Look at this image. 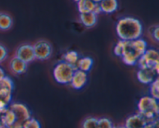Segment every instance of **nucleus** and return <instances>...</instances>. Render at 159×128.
Listing matches in <instances>:
<instances>
[{
  "instance_id": "obj_27",
  "label": "nucleus",
  "mask_w": 159,
  "mask_h": 128,
  "mask_svg": "<svg viewBox=\"0 0 159 128\" xmlns=\"http://www.w3.org/2000/svg\"><path fill=\"white\" fill-rule=\"evenodd\" d=\"M98 128H112L113 127V124H112L111 121L108 118H100L98 119Z\"/></svg>"
},
{
  "instance_id": "obj_18",
  "label": "nucleus",
  "mask_w": 159,
  "mask_h": 128,
  "mask_svg": "<svg viewBox=\"0 0 159 128\" xmlns=\"http://www.w3.org/2000/svg\"><path fill=\"white\" fill-rule=\"evenodd\" d=\"M132 47L134 48L135 51L140 54V56L143 55L145 51L147 50L148 43L144 40L141 39V37L138 39H135L134 40H130Z\"/></svg>"
},
{
  "instance_id": "obj_24",
  "label": "nucleus",
  "mask_w": 159,
  "mask_h": 128,
  "mask_svg": "<svg viewBox=\"0 0 159 128\" xmlns=\"http://www.w3.org/2000/svg\"><path fill=\"white\" fill-rule=\"evenodd\" d=\"M124 43H125V40H120L117 42L116 46L114 47V49H113V53H114L115 55L120 57H122L124 52Z\"/></svg>"
},
{
  "instance_id": "obj_3",
  "label": "nucleus",
  "mask_w": 159,
  "mask_h": 128,
  "mask_svg": "<svg viewBox=\"0 0 159 128\" xmlns=\"http://www.w3.org/2000/svg\"><path fill=\"white\" fill-rule=\"evenodd\" d=\"M76 68L65 61L58 62L53 70V75L56 82L61 85L70 84Z\"/></svg>"
},
{
  "instance_id": "obj_30",
  "label": "nucleus",
  "mask_w": 159,
  "mask_h": 128,
  "mask_svg": "<svg viewBox=\"0 0 159 128\" xmlns=\"http://www.w3.org/2000/svg\"><path fill=\"white\" fill-rule=\"evenodd\" d=\"M8 110V104L0 99V114H3Z\"/></svg>"
},
{
  "instance_id": "obj_15",
  "label": "nucleus",
  "mask_w": 159,
  "mask_h": 128,
  "mask_svg": "<svg viewBox=\"0 0 159 128\" xmlns=\"http://www.w3.org/2000/svg\"><path fill=\"white\" fill-rule=\"evenodd\" d=\"M1 121L4 127H12L16 121V117L15 113L10 109L8 108V110L3 114H2Z\"/></svg>"
},
{
  "instance_id": "obj_12",
  "label": "nucleus",
  "mask_w": 159,
  "mask_h": 128,
  "mask_svg": "<svg viewBox=\"0 0 159 128\" xmlns=\"http://www.w3.org/2000/svg\"><path fill=\"white\" fill-rule=\"evenodd\" d=\"M10 68L15 74L21 75L26 72L27 69V63L16 57L11 60Z\"/></svg>"
},
{
  "instance_id": "obj_34",
  "label": "nucleus",
  "mask_w": 159,
  "mask_h": 128,
  "mask_svg": "<svg viewBox=\"0 0 159 128\" xmlns=\"http://www.w3.org/2000/svg\"><path fill=\"white\" fill-rule=\"evenodd\" d=\"M74 1H75V2H77L79 1V0H74Z\"/></svg>"
},
{
  "instance_id": "obj_1",
  "label": "nucleus",
  "mask_w": 159,
  "mask_h": 128,
  "mask_svg": "<svg viewBox=\"0 0 159 128\" xmlns=\"http://www.w3.org/2000/svg\"><path fill=\"white\" fill-rule=\"evenodd\" d=\"M116 30L120 40H134L142 35L143 26L138 19L124 17L120 19L116 23Z\"/></svg>"
},
{
  "instance_id": "obj_9",
  "label": "nucleus",
  "mask_w": 159,
  "mask_h": 128,
  "mask_svg": "<svg viewBox=\"0 0 159 128\" xmlns=\"http://www.w3.org/2000/svg\"><path fill=\"white\" fill-rule=\"evenodd\" d=\"M87 81H88L87 72L82 71L80 69H75L72 75V78H71V82H70V85L75 89L79 90L86 85Z\"/></svg>"
},
{
  "instance_id": "obj_17",
  "label": "nucleus",
  "mask_w": 159,
  "mask_h": 128,
  "mask_svg": "<svg viewBox=\"0 0 159 128\" xmlns=\"http://www.w3.org/2000/svg\"><path fill=\"white\" fill-rule=\"evenodd\" d=\"M96 3L93 2L92 0H79L77 2L78 10L80 13L87 12H92Z\"/></svg>"
},
{
  "instance_id": "obj_5",
  "label": "nucleus",
  "mask_w": 159,
  "mask_h": 128,
  "mask_svg": "<svg viewBox=\"0 0 159 128\" xmlns=\"http://www.w3.org/2000/svg\"><path fill=\"white\" fill-rule=\"evenodd\" d=\"M9 109H10L15 113L16 117V121L12 127L22 128L23 123L31 117L30 111L27 107L23 103H12L11 104Z\"/></svg>"
},
{
  "instance_id": "obj_11",
  "label": "nucleus",
  "mask_w": 159,
  "mask_h": 128,
  "mask_svg": "<svg viewBox=\"0 0 159 128\" xmlns=\"http://www.w3.org/2000/svg\"><path fill=\"white\" fill-rule=\"evenodd\" d=\"M147 124L145 118L139 113V114L133 115L129 117L125 123L126 128H142Z\"/></svg>"
},
{
  "instance_id": "obj_31",
  "label": "nucleus",
  "mask_w": 159,
  "mask_h": 128,
  "mask_svg": "<svg viewBox=\"0 0 159 128\" xmlns=\"http://www.w3.org/2000/svg\"><path fill=\"white\" fill-rule=\"evenodd\" d=\"M92 12H94L96 15H98V14H99L102 12V10H101V8H100V6H99V3H96V4L95 5L94 9H93V10L92 11Z\"/></svg>"
},
{
  "instance_id": "obj_14",
  "label": "nucleus",
  "mask_w": 159,
  "mask_h": 128,
  "mask_svg": "<svg viewBox=\"0 0 159 128\" xmlns=\"http://www.w3.org/2000/svg\"><path fill=\"white\" fill-rule=\"evenodd\" d=\"M80 20L82 24L86 27H93L97 22V15H96L93 12L80 13Z\"/></svg>"
},
{
  "instance_id": "obj_4",
  "label": "nucleus",
  "mask_w": 159,
  "mask_h": 128,
  "mask_svg": "<svg viewBox=\"0 0 159 128\" xmlns=\"http://www.w3.org/2000/svg\"><path fill=\"white\" fill-rule=\"evenodd\" d=\"M139 68H152L159 74V54L155 49H147L137 62Z\"/></svg>"
},
{
  "instance_id": "obj_28",
  "label": "nucleus",
  "mask_w": 159,
  "mask_h": 128,
  "mask_svg": "<svg viewBox=\"0 0 159 128\" xmlns=\"http://www.w3.org/2000/svg\"><path fill=\"white\" fill-rule=\"evenodd\" d=\"M158 26L156 25V26H151L150 29H149V33L151 34V35L152 36L154 39H155L156 41H158L159 38H158Z\"/></svg>"
},
{
  "instance_id": "obj_22",
  "label": "nucleus",
  "mask_w": 159,
  "mask_h": 128,
  "mask_svg": "<svg viewBox=\"0 0 159 128\" xmlns=\"http://www.w3.org/2000/svg\"><path fill=\"white\" fill-rule=\"evenodd\" d=\"M0 99L9 105L12 100V91L7 89L0 88Z\"/></svg>"
},
{
  "instance_id": "obj_33",
  "label": "nucleus",
  "mask_w": 159,
  "mask_h": 128,
  "mask_svg": "<svg viewBox=\"0 0 159 128\" xmlns=\"http://www.w3.org/2000/svg\"><path fill=\"white\" fill-rule=\"evenodd\" d=\"M92 1H93V2H95V3H99V2H100L101 0H92Z\"/></svg>"
},
{
  "instance_id": "obj_6",
  "label": "nucleus",
  "mask_w": 159,
  "mask_h": 128,
  "mask_svg": "<svg viewBox=\"0 0 159 128\" xmlns=\"http://www.w3.org/2000/svg\"><path fill=\"white\" fill-rule=\"evenodd\" d=\"M33 47H34L35 59L44 61L50 58L51 56L52 48L48 42L45 40H40V41H37Z\"/></svg>"
},
{
  "instance_id": "obj_23",
  "label": "nucleus",
  "mask_w": 159,
  "mask_h": 128,
  "mask_svg": "<svg viewBox=\"0 0 159 128\" xmlns=\"http://www.w3.org/2000/svg\"><path fill=\"white\" fill-rule=\"evenodd\" d=\"M0 88L7 89L10 91H12L14 88L13 82L10 78L5 75L2 79H0Z\"/></svg>"
},
{
  "instance_id": "obj_16",
  "label": "nucleus",
  "mask_w": 159,
  "mask_h": 128,
  "mask_svg": "<svg viewBox=\"0 0 159 128\" xmlns=\"http://www.w3.org/2000/svg\"><path fill=\"white\" fill-rule=\"evenodd\" d=\"M93 65V60L90 57H84L82 58L79 57V61L76 64V68L85 71V72H88L91 70Z\"/></svg>"
},
{
  "instance_id": "obj_19",
  "label": "nucleus",
  "mask_w": 159,
  "mask_h": 128,
  "mask_svg": "<svg viewBox=\"0 0 159 128\" xmlns=\"http://www.w3.org/2000/svg\"><path fill=\"white\" fill-rule=\"evenodd\" d=\"M63 59L65 62L70 64L76 68V64L79 59V55L75 51H69L64 54Z\"/></svg>"
},
{
  "instance_id": "obj_7",
  "label": "nucleus",
  "mask_w": 159,
  "mask_h": 128,
  "mask_svg": "<svg viewBox=\"0 0 159 128\" xmlns=\"http://www.w3.org/2000/svg\"><path fill=\"white\" fill-rule=\"evenodd\" d=\"M141 57L140 54L132 47L130 40H125L124 43V52L121 59L125 65L133 66L137 64V62Z\"/></svg>"
},
{
  "instance_id": "obj_32",
  "label": "nucleus",
  "mask_w": 159,
  "mask_h": 128,
  "mask_svg": "<svg viewBox=\"0 0 159 128\" xmlns=\"http://www.w3.org/2000/svg\"><path fill=\"white\" fill-rule=\"evenodd\" d=\"M5 76V73H4V71L2 70V68H0V79H2L3 77Z\"/></svg>"
},
{
  "instance_id": "obj_25",
  "label": "nucleus",
  "mask_w": 159,
  "mask_h": 128,
  "mask_svg": "<svg viewBox=\"0 0 159 128\" xmlns=\"http://www.w3.org/2000/svg\"><path fill=\"white\" fill-rule=\"evenodd\" d=\"M98 119L95 117H88L84 121L82 124L83 128H97Z\"/></svg>"
},
{
  "instance_id": "obj_21",
  "label": "nucleus",
  "mask_w": 159,
  "mask_h": 128,
  "mask_svg": "<svg viewBox=\"0 0 159 128\" xmlns=\"http://www.w3.org/2000/svg\"><path fill=\"white\" fill-rule=\"evenodd\" d=\"M150 94L151 96L157 100L159 99V79L157 77L152 83H150Z\"/></svg>"
},
{
  "instance_id": "obj_13",
  "label": "nucleus",
  "mask_w": 159,
  "mask_h": 128,
  "mask_svg": "<svg viewBox=\"0 0 159 128\" xmlns=\"http://www.w3.org/2000/svg\"><path fill=\"white\" fill-rule=\"evenodd\" d=\"M102 12L105 13H113L118 9L117 0H101L99 3Z\"/></svg>"
},
{
  "instance_id": "obj_2",
  "label": "nucleus",
  "mask_w": 159,
  "mask_h": 128,
  "mask_svg": "<svg viewBox=\"0 0 159 128\" xmlns=\"http://www.w3.org/2000/svg\"><path fill=\"white\" fill-rule=\"evenodd\" d=\"M158 100L152 96H144L140 99L138 104L139 113H141L148 123L153 122L158 119Z\"/></svg>"
},
{
  "instance_id": "obj_29",
  "label": "nucleus",
  "mask_w": 159,
  "mask_h": 128,
  "mask_svg": "<svg viewBox=\"0 0 159 128\" xmlns=\"http://www.w3.org/2000/svg\"><path fill=\"white\" fill-rule=\"evenodd\" d=\"M8 56V51L4 46L0 44V63L6 59Z\"/></svg>"
},
{
  "instance_id": "obj_8",
  "label": "nucleus",
  "mask_w": 159,
  "mask_h": 128,
  "mask_svg": "<svg viewBox=\"0 0 159 128\" xmlns=\"http://www.w3.org/2000/svg\"><path fill=\"white\" fill-rule=\"evenodd\" d=\"M16 57L26 63H30L35 59L34 47L28 43L22 44L16 51Z\"/></svg>"
},
{
  "instance_id": "obj_26",
  "label": "nucleus",
  "mask_w": 159,
  "mask_h": 128,
  "mask_svg": "<svg viewBox=\"0 0 159 128\" xmlns=\"http://www.w3.org/2000/svg\"><path fill=\"white\" fill-rule=\"evenodd\" d=\"M23 128H40V124L38 121L34 118H29L23 124Z\"/></svg>"
},
{
  "instance_id": "obj_20",
  "label": "nucleus",
  "mask_w": 159,
  "mask_h": 128,
  "mask_svg": "<svg viewBox=\"0 0 159 128\" xmlns=\"http://www.w3.org/2000/svg\"><path fill=\"white\" fill-rule=\"evenodd\" d=\"M12 25V20L9 15L5 13H0V30H7L10 29Z\"/></svg>"
},
{
  "instance_id": "obj_10",
  "label": "nucleus",
  "mask_w": 159,
  "mask_h": 128,
  "mask_svg": "<svg viewBox=\"0 0 159 128\" xmlns=\"http://www.w3.org/2000/svg\"><path fill=\"white\" fill-rule=\"evenodd\" d=\"M158 75V73L155 70L152 68H139V71L137 73V78L141 83L144 85H148L152 83Z\"/></svg>"
}]
</instances>
